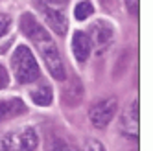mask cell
I'll use <instances>...</instances> for the list:
<instances>
[{"label": "cell", "mask_w": 153, "mask_h": 151, "mask_svg": "<svg viewBox=\"0 0 153 151\" xmlns=\"http://www.w3.org/2000/svg\"><path fill=\"white\" fill-rule=\"evenodd\" d=\"M35 9L39 11V15L46 20V24L56 31V33H59V35L67 33V26L68 24H67V17H65V13L61 11V9L45 4L42 0H35Z\"/></svg>", "instance_id": "5b68a950"}, {"label": "cell", "mask_w": 153, "mask_h": 151, "mask_svg": "<svg viewBox=\"0 0 153 151\" xmlns=\"http://www.w3.org/2000/svg\"><path fill=\"white\" fill-rule=\"evenodd\" d=\"M39 136L33 127H20L0 138V151H35Z\"/></svg>", "instance_id": "3957f363"}, {"label": "cell", "mask_w": 153, "mask_h": 151, "mask_svg": "<svg viewBox=\"0 0 153 151\" xmlns=\"http://www.w3.org/2000/svg\"><path fill=\"white\" fill-rule=\"evenodd\" d=\"M83 151H105V149H103V146H102V142H100V140H94V138H91V140H87V142H85V146H83Z\"/></svg>", "instance_id": "5bb4252c"}, {"label": "cell", "mask_w": 153, "mask_h": 151, "mask_svg": "<svg viewBox=\"0 0 153 151\" xmlns=\"http://www.w3.org/2000/svg\"><path fill=\"white\" fill-rule=\"evenodd\" d=\"M116 98H107V100H100L98 103H94L89 111V118L96 129H103L105 125H109V122L114 118L116 114Z\"/></svg>", "instance_id": "277c9868"}, {"label": "cell", "mask_w": 153, "mask_h": 151, "mask_svg": "<svg viewBox=\"0 0 153 151\" xmlns=\"http://www.w3.org/2000/svg\"><path fill=\"white\" fill-rule=\"evenodd\" d=\"M113 28L111 24L107 22H102L98 20L91 26V46H94L98 52H103L105 48H109V44L113 42Z\"/></svg>", "instance_id": "8992f818"}, {"label": "cell", "mask_w": 153, "mask_h": 151, "mask_svg": "<svg viewBox=\"0 0 153 151\" xmlns=\"http://www.w3.org/2000/svg\"><path fill=\"white\" fill-rule=\"evenodd\" d=\"M11 28V17L6 13H0V37H4Z\"/></svg>", "instance_id": "4fadbf2b"}, {"label": "cell", "mask_w": 153, "mask_h": 151, "mask_svg": "<svg viewBox=\"0 0 153 151\" xmlns=\"http://www.w3.org/2000/svg\"><path fill=\"white\" fill-rule=\"evenodd\" d=\"M91 13H92V4L89 2V0H83V2H79L78 6H76V9H74V17L78 19V20L89 19Z\"/></svg>", "instance_id": "8fae6325"}, {"label": "cell", "mask_w": 153, "mask_h": 151, "mask_svg": "<svg viewBox=\"0 0 153 151\" xmlns=\"http://www.w3.org/2000/svg\"><path fill=\"white\" fill-rule=\"evenodd\" d=\"M11 67L15 72V78L19 83H33L39 79L41 70H39V64L33 57V53L30 52L28 46H17V50L13 52L11 56Z\"/></svg>", "instance_id": "7a4b0ae2"}, {"label": "cell", "mask_w": 153, "mask_h": 151, "mask_svg": "<svg viewBox=\"0 0 153 151\" xmlns=\"http://www.w3.org/2000/svg\"><path fill=\"white\" fill-rule=\"evenodd\" d=\"M91 39L87 33L83 31H76L74 37H72V52H74V57L78 61H85L91 53Z\"/></svg>", "instance_id": "9c48e42d"}, {"label": "cell", "mask_w": 153, "mask_h": 151, "mask_svg": "<svg viewBox=\"0 0 153 151\" xmlns=\"http://www.w3.org/2000/svg\"><path fill=\"white\" fill-rule=\"evenodd\" d=\"M42 2L48 4V6H53V7H59V6H65L68 0H42Z\"/></svg>", "instance_id": "e0dca14e"}, {"label": "cell", "mask_w": 153, "mask_h": 151, "mask_svg": "<svg viewBox=\"0 0 153 151\" xmlns=\"http://www.w3.org/2000/svg\"><path fill=\"white\" fill-rule=\"evenodd\" d=\"M9 85V76H7V70L0 64V89H6Z\"/></svg>", "instance_id": "9a60e30c"}, {"label": "cell", "mask_w": 153, "mask_h": 151, "mask_svg": "<svg viewBox=\"0 0 153 151\" xmlns=\"http://www.w3.org/2000/svg\"><path fill=\"white\" fill-rule=\"evenodd\" d=\"M20 30L35 44L37 52L41 53L42 61L46 64L48 72L52 74V78L57 81H63L65 79V67H63V61L59 56V50L56 46V42H53V39L50 37V33L46 31V28L31 13H24L20 17Z\"/></svg>", "instance_id": "6da1fadb"}, {"label": "cell", "mask_w": 153, "mask_h": 151, "mask_svg": "<svg viewBox=\"0 0 153 151\" xmlns=\"http://www.w3.org/2000/svg\"><path fill=\"white\" fill-rule=\"evenodd\" d=\"M22 113H26V105L20 98H2L0 100V122L20 116Z\"/></svg>", "instance_id": "ba28073f"}, {"label": "cell", "mask_w": 153, "mask_h": 151, "mask_svg": "<svg viewBox=\"0 0 153 151\" xmlns=\"http://www.w3.org/2000/svg\"><path fill=\"white\" fill-rule=\"evenodd\" d=\"M48 151H76L68 142H65V140L61 138H53L50 146H48Z\"/></svg>", "instance_id": "7c38bea8"}, {"label": "cell", "mask_w": 153, "mask_h": 151, "mask_svg": "<svg viewBox=\"0 0 153 151\" xmlns=\"http://www.w3.org/2000/svg\"><path fill=\"white\" fill-rule=\"evenodd\" d=\"M30 96L31 100H33V103L41 105V107H48L53 100V94H52V89L46 87V85H41V87H35L30 90Z\"/></svg>", "instance_id": "30bf717a"}, {"label": "cell", "mask_w": 153, "mask_h": 151, "mask_svg": "<svg viewBox=\"0 0 153 151\" xmlns=\"http://www.w3.org/2000/svg\"><path fill=\"white\" fill-rule=\"evenodd\" d=\"M120 127L122 133L129 138H138V101H129L126 111L120 116Z\"/></svg>", "instance_id": "52a82bcc"}, {"label": "cell", "mask_w": 153, "mask_h": 151, "mask_svg": "<svg viewBox=\"0 0 153 151\" xmlns=\"http://www.w3.org/2000/svg\"><path fill=\"white\" fill-rule=\"evenodd\" d=\"M126 4H127L129 13H137L138 11V0H126Z\"/></svg>", "instance_id": "2e32d148"}]
</instances>
